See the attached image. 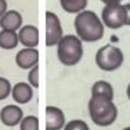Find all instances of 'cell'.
Returning a JSON list of instances; mask_svg holds the SVG:
<instances>
[{
    "mask_svg": "<svg viewBox=\"0 0 130 130\" xmlns=\"http://www.w3.org/2000/svg\"><path fill=\"white\" fill-rule=\"evenodd\" d=\"M77 35L82 42H98L104 35V25L92 10H83L74 20Z\"/></svg>",
    "mask_w": 130,
    "mask_h": 130,
    "instance_id": "obj_1",
    "label": "cell"
},
{
    "mask_svg": "<svg viewBox=\"0 0 130 130\" xmlns=\"http://www.w3.org/2000/svg\"><path fill=\"white\" fill-rule=\"evenodd\" d=\"M89 113L95 125L109 126L117 118V107L109 99L102 96H91L89 102Z\"/></svg>",
    "mask_w": 130,
    "mask_h": 130,
    "instance_id": "obj_2",
    "label": "cell"
},
{
    "mask_svg": "<svg viewBox=\"0 0 130 130\" xmlns=\"http://www.w3.org/2000/svg\"><path fill=\"white\" fill-rule=\"evenodd\" d=\"M57 56L61 64L72 67L78 64L83 56L82 40L75 35H64L57 44Z\"/></svg>",
    "mask_w": 130,
    "mask_h": 130,
    "instance_id": "obj_3",
    "label": "cell"
},
{
    "mask_svg": "<svg viewBox=\"0 0 130 130\" xmlns=\"http://www.w3.org/2000/svg\"><path fill=\"white\" fill-rule=\"evenodd\" d=\"M95 62L102 70L113 72L122 65L124 53L120 48L113 44H105L98 50L95 56Z\"/></svg>",
    "mask_w": 130,
    "mask_h": 130,
    "instance_id": "obj_4",
    "label": "cell"
},
{
    "mask_svg": "<svg viewBox=\"0 0 130 130\" xmlns=\"http://www.w3.org/2000/svg\"><path fill=\"white\" fill-rule=\"evenodd\" d=\"M126 9L122 4L105 5L102 10V22L109 29H120L126 25Z\"/></svg>",
    "mask_w": 130,
    "mask_h": 130,
    "instance_id": "obj_5",
    "label": "cell"
},
{
    "mask_svg": "<svg viewBox=\"0 0 130 130\" xmlns=\"http://www.w3.org/2000/svg\"><path fill=\"white\" fill-rule=\"evenodd\" d=\"M62 37V27L57 14L50 10L46 12V44L48 47L59 44Z\"/></svg>",
    "mask_w": 130,
    "mask_h": 130,
    "instance_id": "obj_6",
    "label": "cell"
},
{
    "mask_svg": "<svg viewBox=\"0 0 130 130\" xmlns=\"http://www.w3.org/2000/svg\"><path fill=\"white\" fill-rule=\"evenodd\" d=\"M65 125L64 112L57 107L48 105L46 108V130H61Z\"/></svg>",
    "mask_w": 130,
    "mask_h": 130,
    "instance_id": "obj_7",
    "label": "cell"
},
{
    "mask_svg": "<svg viewBox=\"0 0 130 130\" xmlns=\"http://www.w3.org/2000/svg\"><path fill=\"white\" fill-rule=\"evenodd\" d=\"M39 52L35 48H24L16 55V62L21 69H32L38 65Z\"/></svg>",
    "mask_w": 130,
    "mask_h": 130,
    "instance_id": "obj_8",
    "label": "cell"
},
{
    "mask_svg": "<svg viewBox=\"0 0 130 130\" xmlns=\"http://www.w3.org/2000/svg\"><path fill=\"white\" fill-rule=\"evenodd\" d=\"M24 118V112L18 105H5L0 111V121L5 126H16Z\"/></svg>",
    "mask_w": 130,
    "mask_h": 130,
    "instance_id": "obj_9",
    "label": "cell"
},
{
    "mask_svg": "<svg viewBox=\"0 0 130 130\" xmlns=\"http://www.w3.org/2000/svg\"><path fill=\"white\" fill-rule=\"evenodd\" d=\"M18 40L26 48H35L39 43V31L32 25H25L18 31Z\"/></svg>",
    "mask_w": 130,
    "mask_h": 130,
    "instance_id": "obj_10",
    "label": "cell"
},
{
    "mask_svg": "<svg viewBox=\"0 0 130 130\" xmlns=\"http://www.w3.org/2000/svg\"><path fill=\"white\" fill-rule=\"evenodd\" d=\"M22 25V16L17 10H7V13L0 18V27L8 31H16Z\"/></svg>",
    "mask_w": 130,
    "mask_h": 130,
    "instance_id": "obj_11",
    "label": "cell"
},
{
    "mask_svg": "<svg viewBox=\"0 0 130 130\" xmlns=\"http://www.w3.org/2000/svg\"><path fill=\"white\" fill-rule=\"evenodd\" d=\"M12 98L18 104H26L32 99V89L29 83L18 82L12 87Z\"/></svg>",
    "mask_w": 130,
    "mask_h": 130,
    "instance_id": "obj_12",
    "label": "cell"
},
{
    "mask_svg": "<svg viewBox=\"0 0 130 130\" xmlns=\"http://www.w3.org/2000/svg\"><path fill=\"white\" fill-rule=\"evenodd\" d=\"M91 96H102V98H105V99L113 100L115 94H113L112 86L107 81H98L96 83H94L91 89Z\"/></svg>",
    "mask_w": 130,
    "mask_h": 130,
    "instance_id": "obj_13",
    "label": "cell"
},
{
    "mask_svg": "<svg viewBox=\"0 0 130 130\" xmlns=\"http://www.w3.org/2000/svg\"><path fill=\"white\" fill-rule=\"evenodd\" d=\"M20 43L18 34L16 31L2 30L0 31V48L3 50H13Z\"/></svg>",
    "mask_w": 130,
    "mask_h": 130,
    "instance_id": "obj_14",
    "label": "cell"
},
{
    "mask_svg": "<svg viewBox=\"0 0 130 130\" xmlns=\"http://www.w3.org/2000/svg\"><path fill=\"white\" fill-rule=\"evenodd\" d=\"M60 4L68 13H81L87 5V0H60Z\"/></svg>",
    "mask_w": 130,
    "mask_h": 130,
    "instance_id": "obj_15",
    "label": "cell"
},
{
    "mask_svg": "<svg viewBox=\"0 0 130 130\" xmlns=\"http://www.w3.org/2000/svg\"><path fill=\"white\" fill-rule=\"evenodd\" d=\"M20 130H39V120L35 116H26L20 122Z\"/></svg>",
    "mask_w": 130,
    "mask_h": 130,
    "instance_id": "obj_16",
    "label": "cell"
},
{
    "mask_svg": "<svg viewBox=\"0 0 130 130\" xmlns=\"http://www.w3.org/2000/svg\"><path fill=\"white\" fill-rule=\"evenodd\" d=\"M12 94V87H10V82L4 78L0 77V100H4Z\"/></svg>",
    "mask_w": 130,
    "mask_h": 130,
    "instance_id": "obj_17",
    "label": "cell"
},
{
    "mask_svg": "<svg viewBox=\"0 0 130 130\" xmlns=\"http://www.w3.org/2000/svg\"><path fill=\"white\" fill-rule=\"evenodd\" d=\"M64 130H90L87 124L82 120H72L64 126Z\"/></svg>",
    "mask_w": 130,
    "mask_h": 130,
    "instance_id": "obj_18",
    "label": "cell"
},
{
    "mask_svg": "<svg viewBox=\"0 0 130 130\" xmlns=\"http://www.w3.org/2000/svg\"><path fill=\"white\" fill-rule=\"evenodd\" d=\"M27 79H29L30 86H32V87H39V67L38 65L29 72Z\"/></svg>",
    "mask_w": 130,
    "mask_h": 130,
    "instance_id": "obj_19",
    "label": "cell"
},
{
    "mask_svg": "<svg viewBox=\"0 0 130 130\" xmlns=\"http://www.w3.org/2000/svg\"><path fill=\"white\" fill-rule=\"evenodd\" d=\"M7 13V2L5 0H0V18Z\"/></svg>",
    "mask_w": 130,
    "mask_h": 130,
    "instance_id": "obj_20",
    "label": "cell"
},
{
    "mask_svg": "<svg viewBox=\"0 0 130 130\" xmlns=\"http://www.w3.org/2000/svg\"><path fill=\"white\" fill-rule=\"evenodd\" d=\"M125 9H126V14H127V18H126V25L130 26V3L125 4Z\"/></svg>",
    "mask_w": 130,
    "mask_h": 130,
    "instance_id": "obj_21",
    "label": "cell"
},
{
    "mask_svg": "<svg viewBox=\"0 0 130 130\" xmlns=\"http://www.w3.org/2000/svg\"><path fill=\"white\" fill-rule=\"evenodd\" d=\"M102 2L107 5H111V4H120L121 0H102Z\"/></svg>",
    "mask_w": 130,
    "mask_h": 130,
    "instance_id": "obj_22",
    "label": "cell"
},
{
    "mask_svg": "<svg viewBox=\"0 0 130 130\" xmlns=\"http://www.w3.org/2000/svg\"><path fill=\"white\" fill-rule=\"evenodd\" d=\"M126 94H127V98H129V100H130V85L127 86V90H126Z\"/></svg>",
    "mask_w": 130,
    "mask_h": 130,
    "instance_id": "obj_23",
    "label": "cell"
},
{
    "mask_svg": "<svg viewBox=\"0 0 130 130\" xmlns=\"http://www.w3.org/2000/svg\"><path fill=\"white\" fill-rule=\"evenodd\" d=\"M124 130H130V126H127V127H125Z\"/></svg>",
    "mask_w": 130,
    "mask_h": 130,
    "instance_id": "obj_24",
    "label": "cell"
}]
</instances>
